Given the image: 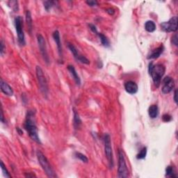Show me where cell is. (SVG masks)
Wrapping results in <instances>:
<instances>
[{"label": "cell", "mask_w": 178, "mask_h": 178, "mask_svg": "<svg viewBox=\"0 0 178 178\" xmlns=\"http://www.w3.org/2000/svg\"><path fill=\"white\" fill-rule=\"evenodd\" d=\"M161 28L165 32H175L177 30V17L174 16L168 22H164L161 24Z\"/></svg>", "instance_id": "cell-8"}, {"label": "cell", "mask_w": 178, "mask_h": 178, "mask_svg": "<svg viewBox=\"0 0 178 178\" xmlns=\"http://www.w3.org/2000/svg\"><path fill=\"white\" fill-rule=\"evenodd\" d=\"M129 170L125 161L124 153L122 150L118 151V177L125 178L129 177Z\"/></svg>", "instance_id": "cell-4"}, {"label": "cell", "mask_w": 178, "mask_h": 178, "mask_svg": "<svg viewBox=\"0 0 178 178\" xmlns=\"http://www.w3.org/2000/svg\"><path fill=\"white\" fill-rule=\"evenodd\" d=\"M73 113H74V118H73V125L74 127L75 130H78L80 128L81 125V120L79 117V115L75 109H73Z\"/></svg>", "instance_id": "cell-17"}, {"label": "cell", "mask_w": 178, "mask_h": 178, "mask_svg": "<svg viewBox=\"0 0 178 178\" xmlns=\"http://www.w3.org/2000/svg\"><path fill=\"white\" fill-rule=\"evenodd\" d=\"M97 35H98V36H99L100 41H101V43L102 44L103 46H105V47L106 48H108L110 46V42H109V39L106 35L101 34V33H98Z\"/></svg>", "instance_id": "cell-20"}, {"label": "cell", "mask_w": 178, "mask_h": 178, "mask_svg": "<svg viewBox=\"0 0 178 178\" xmlns=\"http://www.w3.org/2000/svg\"><path fill=\"white\" fill-rule=\"evenodd\" d=\"M162 120H163L164 122H168L171 121L172 117H171V116H170L169 114H164L162 117Z\"/></svg>", "instance_id": "cell-28"}, {"label": "cell", "mask_w": 178, "mask_h": 178, "mask_svg": "<svg viewBox=\"0 0 178 178\" xmlns=\"http://www.w3.org/2000/svg\"><path fill=\"white\" fill-rule=\"evenodd\" d=\"M68 70L70 72V75H72V78H73L74 80H75L77 85H78V86H79V85L81 84V79H80V78H79V77L78 75L77 72V71L75 70V67H74L73 65H69L68 66Z\"/></svg>", "instance_id": "cell-16"}, {"label": "cell", "mask_w": 178, "mask_h": 178, "mask_svg": "<svg viewBox=\"0 0 178 178\" xmlns=\"http://www.w3.org/2000/svg\"><path fill=\"white\" fill-rule=\"evenodd\" d=\"M125 89L128 93L134 95L138 92V86L135 81H128L125 84Z\"/></svg>", "instance_id": "cell-13"}, {"label": "cell", "mask_w": 178, "mask_h": 178, "mask_svg": "<svg viewBox=\"0 0 178 178\" xmlns=\"http://www.w3.org/2000/svg\"><path fill=\"white\" fill-rule=\"evenodd\" d=\"M146 155H147V147H144L141 149L139 154L136 155V158H137V159H143L146 158Z\"/></svg>", "instance_id": "cell-23"}, {"label": "cell", "mask_w": 178, "mask_h": 178, "mask_svg": "<svg viewBox=\"0 0 178 178\" xmlns=\"http://www.w3.org/2000/svg\"><path fill=\"white\" fill-rule=\"evenodd\" d=\"M0 46H1V49H0V54H1L2 56H3L4 52H5V50H6V48H5L4 42L3 40H1V43H0Z\"/></svg>", "instance_id": "cell-27"}, {"label": "cell", "mask_w": 178, "mask_h": 178, "mask_svg": "<svg viewBox=\"0 0 178 178\" xmlns=\"http://www.w3.org/2000/svg\"><path fill=\"white\" fill-rule=\"evenodd\" d=\"M148 70L156 87H159L161 84V78L163 77L164 73H165V66L162 64L154 65L152 63H150L149 64Z\"/></svg>", "instance_id": "cell-2"}, {"label": "cell", "mask_w": 178, "mask_h": 178, "mask_svg": "<svg viewBox=\"0 0 178 178\" xmlns=\"http://www.w3.org/2000/svg\"><path fill=\"white\" fill-rule=\"evenodd\" d=\"M148 114L151 118H156L159 114L158 106L155 105L150 106L148 109Z\"/></svg>", "instance_id": "cell-18"}, {"label": "cell", "mask_w": 178, "mask_h": 178, "mask_svg": "<svg viewBox=\"0 0 178 178\" xmlns=\"http://www.w3.org/2000/svg\"><path fill=\"white\" fill-rule=\"evenodd\" d=\"M44 4V7H45V9H46V10H50L53 7V6H54V4H56L55 2L54 1H45L43 2Z\"/></svg>", "instance_id": "cell-25"}, {"label": "cell", "mask_w": 178, "mask_h": 178, "mask_svg": "<svg viewBox=\"0 0 178 178\" xmlns=\"http://www.w3.org/2000/svg\"><path fill=\"white\" fill-rule=\"evenodd\" d=\"M166 176L169 177H176L177 175H175V170L173 167L168 166L166 169Z\"/></svg>", "instance_id": "cell-22"}, {"label": "cell", "mask_w": 178, "mask_h": 178, "mask_svg": "<svg viewBox=\"0 0 178 178\" xmlns=\"http://www.w3.org/2000/svg\"><path fill=\"white\" fill-rule=\"evenodd\" d=\"M164 50V48L163 45H161L159 47L156 48L155 50H152L151 52L150 53V54L147 56V59H157L160 56L161 54L163 53Z\"/></svg>", "instance_id": "cell-15"}, {"label": "cell", "mask_w": 178, "mask_h": 178, "mask_svg": "<svg viewBox=\"0 0 178 178\" xmlns=\"http://www.w3.org/2000/svg\"><path fill=\"white\" fill-rule=\"evenodd\" d=\"M37 41L38 44V47H39L40 53L42 54L43 59L48 64L50 63V57L48 56L47 45H46V42L44 37L41 34L37 35Z\"/></svg>", "instance_id": "cell-9"}, {"label": "cell", "mask_w": 178, "mask_h": 178, "mask_svg": "<svg viewBox=\"0 0 178 178\" xmlns=\"http://www.w3.org/2000/svg\"><path fill=\"white\" fill-rule=\"evenodd\" d=\"M35 72H36V77L40 91L42 92V93L45 95V96H47L49 91L47 79H46L45 76L44 75L43 69L40 68V66H39V65H37L36 66V68H35Z\"/></svg>", "instance_id": "cell-5"}, {"label": "cell", "mask_w": 178, "mask_h": 178, "mask_svg": "<svg viewBox=\"0 0 178 178\" xmlns=\"http://www.w3.org/2000/svg\"><path fill=\"white\" fill-rule=\"evenodd\" d=\"M172 42L175 46H177V34H175L174 36H172Z\"/></svg>", "instance_id": "cell-31"}, {"label": "cell", "mask_w": 178, "mask_h": 178, "mask_svg": "<svg viewBox=\"0 0 178 178\" xmlns=\"http://www.w3.org/2000/svg\"><path fill=\"white\" fill-rule=\"evenodd\" d=\"M106 12H107L109 15H113L114 14V13H115V10H114V9L110 8V9H108L107 10H106Z\"/></svg>", "instance_id": "cell-32"}, {"label": "cell", "mask_w": 178, "mask_h": 178, "mask_svg": "<svg viewBox=\"0 0 178 178\" xmlns=\"http://www.w3.org/2000/svg\"><path fill=\"white\" fill-rule=\"evenodd\" d=\"M36 156L38 162H39L41 167H42L43 171H45V174L47 175V176L48 177H57L56 172H54V169L51 166L47 157L44 155L43 153L40 151V150H38L36 152Z\"/></svg>", "instance_id": "cell-3"}, {"label": "cell", "mask_w": 178, "mask_h": 178, "mask_svg": "<svg viewBox=\"0 0 178 178\" xmlns=\"http://www.w3.org/2000/svg\"><path fill=\"white\" fill-rule=\"evenodd\" d=\"M89 27H90V29H91L92 30V31H93V32L95 33V34H98L96 27H95V25H93V24H89Z\"/></svg>", "instance_id": "cell-30"}, {"label": "cell", "mask_w": 178, "mask_h": 178, "mask_svg": "<svg viewBox=\"0 0 178 178\" xmlns=\"http://www.w3.org/2000/svg\"><path fill=\"white\" fill-rule=\"evenodd\" d=\"M26 22L29 29V31L30 33H31L32 30V27H33V23H32L33 21H32L31 12H30L29 10H27V12H26Z\"/></svg>", "instance_id": "cell-21"}, {"label": "cell", "mask_w": 178, "mask_h": 178, "mask_svg": "<svg viewBox=\"0 0 178 178\" xmlns=\"http://www.w3.org/2000/svg\"><path fill=\"white\" fill-rule=\"evenodd\" d=\"M1 168H2V172H3V174H4V175L5 177H11V175L9 174V171H8V170L6 169V166H5V165L4 164L3 161H1Z\"/></svg>", "instance_id": "cell-26"}, {"label": "cell", "mask_w": 178, "mask_h": 178, "mask_svg": "<svg viewBox=\"0 0 178 178\" xmlns=\"http://www.w3.org/2000/svg\"><path fill=\"white\" fill-rule=\"evenodd\" d=\"M0 87H1L2 92L6 95H8V96L13 95V90L12 89V88L2 79H0Z\"/></svg>", "instance_id": "cell-14"}, {"label": "cell", "mask_w": 178, "mask_h": 178, "mask_svg": "<svg viewBox=\"0 0 178 178\" xmlns=\"http://www.w3.org/2000/svg\"><path fill=\"white\" fill-rule=\"evenodd\" d=\"M86 4L89 5L90 6H95L98 4L97 1H93V0H90V1H86Z\"/></svg>", "instance_id": "cell-29"}, {"label": "cell", "mask_w": 178, "mask_h": 178, "mask_svg": "<svg viewBox=\"0 0 178 178\" xmlns=\"http://www.w3.org/2000/svg\"><path fill=\"white\" fill-rule=\"evenodd\" d=\"M104 142H105V153L106 159H107L109 166L110 168H112L114 166L113 150H112L111 147V137L108 134H106L105 135V137H104Z\"/></svg>", "instance_id": "cell-6"}, {"label": "cell", "mask_w": 178, "mask_h": 178, "mask_svg": "<svg viewBox=\"0 0 178 178\" xmlns=\"http://www.w3.org/2000/svg\"><path fill=\"white\" fill-rule=\"evenodd\" d=\"M1 114H2V117H1V120H2V122H3V123H5V121H4V113H3V110H2V111H1Z\"/></svg>", "instance_id": "cell-34"}, {"label": "cell", "mask_w": 178, "mask_h": 178, "mask_svg": "<svg viewBox=\"0 0 178 178\" xmlns=\"http://www.w3.org/2000/svg\"><path fill=\"white\" fill-rule=\"evenodd\" d=\"M175 86L174 80L170 77H166L163 79V87L161 91L164 94H168L171 93Z\"/></svg>", "instance_id": "cell-11"}, {"label": "cell", "mask_w": 178, "mask_h": 178, "mask_svg": "<svg viewBox=\"0 0 178 178\" xmlns=\"http://www.w3.org/2000/svg\"><path fill=\"white\" fill-rule=\"evenodd\" d=\"M174 101L175 103H177V90H175L174 93Z\"/></svg>", "instance_id": "cell-33"}, {"label": "cell", "mask_w": 178, "mask_h": 178, "mask_svg": "<svg viewBox=\"0 0 178 178\" xmlns=\"http://www.w3.org/2000/svg\"><path fill=\"white\" fill-rule=\"evenodd\" d=\"M75 155V157L77 158H78L79 159H80L82 161V162L87 163L88 161H89V159H88V158L86 157V156H85L84 154H82V153L76 152Z\"/></svg>", "instance_id": "cell-24"}, {"label": "cell", "mask_w": 178, "mask_h": 178, "mask_svg": "<svg viewBox=\"0 0 178 178\" xmlns=\"http://www.w3.org/2000/svg\"><path fill=\"white\" fill-rule=\"evenodd\" d=\"M68 47L70 49V50L72 54H73L74 57H75V59L77 61H78L79 62L82 63V64H86V65H89L90 64V61L87 58H86L84 56L82 55L78 51L77 49L76 48V47L72 44L71 43H68Z\"/></svg>", "instance_id": "cell-10"}, {"label": "cell", "mask_w": 178, "mask_h": 178, "mask_svg": "<svg viewBox=\"0 0 178 178\" xmlns=\"http://www.w3.org/2000/svg\"><path fill=\"white\" fill-rule=\"evenodd\" d=\"M145 29H146L147 31L150 33L154 32L156 30V24L153 21L148 20L145 24Z\"/></svg>", "instance_id": "cell-19"}, {"label": "cell", "mask_w": 178, "mask_h": 178, "mask_svg": "<svg viewBox=\"0 0 178 178\" xmlns=\"http://www.w3.org/2000/svg\"><path fill=\"white\" fill-rule=\"evenodd\" d=\"M24 128L27 130V133L29 134L33 141L36 143L41 144V141L40 140L39 136H38V131L36 124H35V113L31 111H29L27 112L26 120L24 122Z\"/></svg>", "instance_id": "cell-1"}, {"label": "cell", "mask_w": 178, "mask_h": 178, "mask_svg": "<svg viewBox=\"0 0 178 178\" xmlns=\"http://www.w3.org/2000/svg\"><path fill=\"white\" fill-rule=\"evenodd\" d=\"M15 30L18 35V43L21 46L25 45V38L23 31V20L21 16H17L14 20Z\"/></svg>", "instance_id": "cell-7"}, {"label": "cell", "mask_w": 178, "mask_h": 178, "mask_svg": "<svg viewBox=\"0 0 178 178\" xmlns=\"http://www.w3.org/2000/svg\"><path fill=\"white\" fill-rule=\"evenodd\" d=\"M52 36L54 41H55L57 49H58V52H59V58L60 59L63 60V50H62V46H61V38H60V34L59 31H54Z\"/></svg>", "instance_id": "cell-12"}]
</instances>
